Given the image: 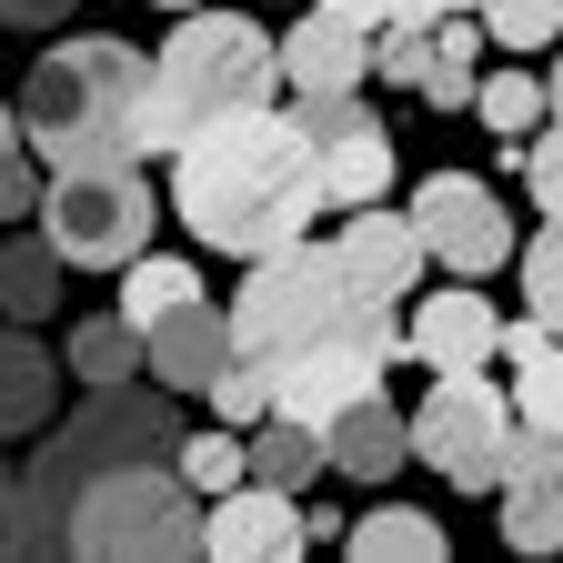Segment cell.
Here are the masks:
<instances>
[{
    "mask_svg": "<svg viewBox=\"0 0 563 563\" xmlns=\"http://www.w3.org/2000/svg\"><path fill=\"white\" fill-rule=\"evenodd\" d=\"M172 201H181V222H191L211 252H232V262H262V252H282V242H302L312 211H322L302 111L252 101V111L201 121L181 152H172Z\"/></svg>",
    "mask_w": 563,
    "mask_h": 563,
    "instance_id": "1",
    "label": "cell"
},
{
    "mask_svg": "<svg viewBox=\"0 0 563 563\" xmlns=\"http://www.w3.org/2000/svg\"><path fill=\"white\" fill-rule=\"evenodd\" d=\"M282 91V41L242 11H181V31L162 41L152 81H141V111H131V152H181L201 121L222 111H252Z\"/></svg>",
    "mask_w": 563,
    "mask_h": 563,
    "instance_id": "2",
    "label": "cell"
},
{
    "mask_svg": "<svg viewBox=\"0 0 563 563\" xmlns=\"http://www.w3.org/2000/svg\"><path fill=\"white\" fill-rule=\"evenodd\" d=\"M141 81H152V51H131L111 31H81L31 60V91H21V141L51 172H81V162H141L131 152V111Z\"/></svg>",
    "mask_w": 563,
    "mask_h": 563,
    "instance_id": "3",
    "label": "cell"
},
{
    "mask_svg": "<svg viewBox=\"0 0 563 563\" xmlns=\"http://www.w3.org/2000/svg\"><path fill=\"white\" fill-rule=\"evenodd\" d=\"M181 453V422H172V393H131V383H81V412L70 422H41V453L21 463L31 493L70 523V504L121 473V463H172Z\"/></svg>",
    "mask_w": 563,
    "mask_h": 563,
    "instance_id": "4",
    "label": "cell"
},
{
    "mask_svg": "<svg viewBox=\"0 0 563 563\" xmlns=\"http://www.w3.org/2000/svg\"><path fill=\"white\" fill-rule=\"evenodd\" d=\"M352 312H363V292L342 282V262L322 242H282L242 272V302H232V352H252V363H292V352H312L322 332H342Z\"/></svg>",
    "mask_w": 563,
    "mask_h": 563,
    "instance_id": "5",
    "label": "cell"
},
{
    "mask_svg": "<svg viewBox=\"0 0 563 563\" xmlns=\"http://www.w3.org/2000/svg\"><path fill=\"white\" fill-rule=\"evenodd\" d=\"M70 553H101V563H172L201 553V493L162 463H121L101 473L81 504H70Z\"/></svg>",
    "mask_w": 563,
    "mask_h": 563,
    "instance_id": "6",
    "label": "cell"
},
{
    "mask_svg": "<svg viewBox=\"0 0 563 563\" xmlns=\"http://www.w3.org/2000/svg\"><path fill=\"white\" fill-rule=\"evenodd\" d=\"M41 232L60 262L81 272H121L131 252H152V181L141 162H81L41 181Z\"/></svg>",
    "mask_w": 563,
    "mask_h": 563,
    "instance_id": "7",
    "label": "cell"
},
{
    "mask_svg": "<svg viewBox=\"0 0 563 563\" xmlns=\"http://www.w3.org/2000/svg\"><path fill=\"white\" fill-rule=\"evenodd\" d=\"M514 433H523L514 383H483V363L473 373H433V393H422V412H412V453L433 463L453 493H504Z\"/></svg>",
    "mask_w": 563,
    "mask_h": 563,
    "instance_id": "8",
    "label": "cell"
},
{
    "mask_svg": "<svg viewBox=\"0 0 563 563\" xmlns=\"http://www.w3.org/2000/svg\"><path fill=\"white\" fill-rule=\"evenodd\" d=\"M302 131H312V181L332 211H363L393 191V131L363 111V91H332V101H292Z\"/></svg>",
    "mask_w": 563,
    "mask_h": 563,
    "instance_id": "9",
    "label": "cell"
},
{
    "mask_svg": "<svg viewBox=\"0 0 563 563\" xmlns=\"http://www.w3.org/2000/svg\"><path fill=\"white\" fill-rule=\"evenodd\" d=\"M412 222H422V252H433L443 272H463V282H483V272L514 262V211L493 201L473 172H433V181L412 191Z\"/></svg>",
    "mask_w": 563,
    "mask_h": 563,
    "instance_id": "10",
    "label": "cell"
},
{
    "mask_svg": "<svg viewBox=\"0 0 563 563\" xmlns=\"http://www.w3.org/2000/svg\"><path fill=\"white\" fill-rule=\"evenodd\" d=\"M201 553H222V563H292V553H312L302 493L242 473L232 493H211V504H201Z\"/></svg>",
    "mask_w": 563,
    "mask_h": 563,
    "instance_id": "11",
    "label": "cell"
},
{
    "mask_svg": "<svg viewBox=\"0 0 563 563\" xmlns=\"http://www.w3.org/2000/svg\"><path fill=\"white\" fill-rule=\"evenodd\" d=\"M363 70H373V21L332 11V0H312V11L282 31V91H292V101L363 91Z\"/></svg>",
    "mask_w": 563,
    "mask_h": 563,
    "instance_id": "12",
    "label": "cell"
},
{
    "mask_svg": "<svg viewBox=\"0 0 563 563\" xmlns=\"http://www.w3.org/2000/svg\"><path fill=\"white\" fill-rule=\"evenodd\" d=\"M332 262H342V282H352L363 302H402V292H412V272L433 262V252H422V222H412V211H383V201H363V211L342 222Z\"/></svg>",
    "mask_w": 563,
    "mask_h": 563,
    "instance_id": "13",
    "label": "cell"
},
{
    "mask_svg": "<svg viewBox=\"0 0 563 563\" xmlns=\"http://www.w3.org/2000/svg\"><path fill=\"white\" fill-rule=\"evenodd\" d=\"M412 363H433V373H473V363H493V352H504V312H493L473 282H453V292H433L412 312Z\"/></svg>",
    "mask_w": 563,
    "mask_h": 563,
    "instance_id": "14",
    "label": "cell"
},
{
    "mask_svg": "<svg viewBox=\"0 0 563 563\" xmlns=\"http://www.w3.org/2000/svg\"><path fill=\"white\" fill-rule=\"evenodd\" d=\"M141 363L162 373V393H211V373L232 363V312H211V302L162 312L152 332H141Z\"/></svg>",
    "mask_w": 563,
    "mask_h": 563,
    "instance_id": "15",
    "label": "cell"
},
{
    "mask_svg": "<svg viewBox=\"0 0 563 563\" xmlns=\"http://www.w3.org/2000/svg\"><path fill=\"white\" fill-rule=\"evenodd\" d=\"M51 402H60V363L31 342V322H0V443L41 433Z\"/></svg>",
    "mask_w": 563,
    "mask_h": 563,
    "instance_id": "16",
    "label": "cell"
},
{
    "mask_svg": "<svg viewBox=\"0 0 563 563\" xmlns=\"http://www.w3.org/2000/svg\"><path fill=\"white\" fill-rule=\"evenodd\" d=\"M332 473H352V483H383V473H402V453H412V422L383 402V393H363L352 412H332Z\"/></svg>",
    "mask_w": 563,
    "mask_h": 563,
    "instance_id": "17",
    "label": "cell"
},
{
    "mask_svg": "<svg viewBox=\"0 0 563 563\" xmlns=\"http://www.w3.org/2000/svg\"><path fill=\"white\" fill-rule=\"evenodd\" d=\"M252 473L282 483V493H312V483L332 473V443L312 433V422H292V412H262V433H252Z\"/></svg>",
    "mask_w": 563,
    "mask_h": 563,
    "instance_id": "18",
    "label": "cell"
},
{
    "mask_svg": "<svg viewBox=\"0 0 563 563\" xmlns=\"http://www.w3.org/2000/svg\"><path fill=\"white\" fill-rule=\"evenodd\" d=\"M473 91H483L473 11H443V21H433V70H422V91H412V101H433V111H473Z\"/></svg>",
    "mask_w": 563,
    "mask_h": 563,
    "instance_id": "19",
    "label": "cell"
},
{
    "mask_svg": "<svg viewBox=\"0 0 563 563\" xmlns=\"http://www.w3.org/2000/svg\"><path fill=\"white\" fill-rule=\"evenodd\" d=\"M342 543L363 553V563H443V523H433V514H412V504H373Z\"/></svg>",
    "mask_w": 563,
    "mask_h": 563,
    "instance_id": "20",
    "label": "cell"
},
{
    "mask_svg": "<svg viewBox=\"0 0 563 563\" xmlns=\"http://www.w3.org/2000/svg\"><path fill=\"white\" fill-rule=\"evenodd\" d=\"M181 302H201V272H191V262H172V252H131V262H121V322L152 332V322L181 312Z\"/></svg>",
    "mask_w": 563,
    "mask_h": 563,
    "instance_id": "21",
    "label": "cell"
},
{
    "mask_svg": "<svg viewBox=\"0 0 563 563\" xmlns=\"http://www.w3.org/2000/svg\"><path fill=\"white\" fill-rule=\"evenodd\" d=\"M60 373H70V383H131V373H141V322H121V312H91V322H70V352H60Z\"/></svg>",
    "mask_w": 563,
    "mask_h": 563,
    "instance_id": "22",
    "label": "cell"
},
{
    "mask_svg": "<svg viewBox=\"0 0 563 563\" xmlns=\"http://www.w3.org/2000/svg\"><path fill=\"white\" fill-rule=\"evenodd\" d=\"M504 543L514 553H563V473H514L504 483Z\"/></svg>",
    "mask_w": 563,
    "mask_h": 563,
    "instance_id": "23",
    "label": "cell"
},
{
    "mask_svg": "<svg viewBox=\"0 0 563 563\" xmlns=\"http://www.w3.org/2000/svg\"><path fill=\"white\" fill-rule=\"evenodd\" d=\"M60 252H51V232L41 242H0V312H11V322H41L51 302H60Z\"/></svg>",
    "mask_w": 563,
    "mask_h": 563,
    "instance_id": "24",
    "label": "cell"
},
{
    "mask_svg": "<svg viewBox=\"0 0 563 563\" xmlns=\"http://www.w3.org/2000/svg\"><path fill=\"white\" fill-rule=\"evenodd\" d=\"M0 553H70V523L31 493V473H0Z\"/></svg>",
    "mask_w": 563,
    "mask_h": 563,
    "instance_id": "25",
    "label": "cell"
},
{
    "mask_svg": "<svg viewBox=\"0 0 563 563\" xmlns=\"http://www.w3.org/2000/svg\"><path fill=\"white\" fill-rule=\"evenodd\" d=\"M473 111H483V131H504V141H533V131H543V111H553V91L533 81V70H483Z\"/></svg>",
    "mask_w": 563,
    "mask_h": 563,
    "instance_id": "26",
    "label": "cell"
},
{
    "mask_svg": "<svg viewBox=\"0 0 563 563\" xmlns=\"http://www.w3.org/2000/svg\"><path fill=\"white\" fill-rule=\"evenodd\" d=\"M172 463H181V483H191V493H232V483L252 473V443H242L232 422H222V433H191Z\"/></svg>",
    "mask_w": 563,
    "mask_h": 563,
    "instance_id": "27",
    "label": "cell"
},
{
    "mask_svg": "<svg viewBox=\"0 0 563 563\" xmlns=\"http://www.w3.org/2000/svg\"><path fill=\"white\" fill-rule=\"evenodd\" d=\"M201 402H211V412H222V422H232V433H252V422L272 412V373L252 363V352H232V363H222V373H211V393H201Z\"/></svg>",
    "mask_w": 563,
    "mask_h": 563,
    "instance_id": "28",
    "label": "cell"
},
{
    "mask_svg": "<svg viewBox=\"0 0 563 563\" xmlns=\"http://www.w3.org/2000/svg\"><path fill=\"white\" fill-rule=\"evenodd\" d=\"M523 312H543L563 332V211H553V232H533V252H523Z\"/></svg>",
    "mask_w": 563,
    "mask_h": 563,
    "instance_id": "29",
    "label": "cell"
},
{
    "mask_svg": "<svg viewBox=\"0 0 563 563\" xmlns=\"http://www.w3.org/2000/svg\"><path fill=\"white\" fill-rule=\"evenodd\" d=\"M514 162H523L533 201H543V211H563V121H553V131H533V141H514Z\"/></svg>",
    "mask_w": 563,
    "mask_h": 563,
    "instance_id": "30",
    "label": "cell"
},
{
    "mask_svg": "<svg viewBox=\"0 0 563 563\" xmlns=\"http://www.w3.org/2000/svg\"><path fill=\"white\" fill-rule=\"evenodd\" d=\"M31 141H11V152H0V222H21V211H41V172L21 162Z\"/></svg>",
    "mask_w": 563,
    "mask_h": 563,
    "instance_id": "31",
    "label": "cell"
},
{
    "mask_svg": "<svg viewBox=\"0 0 563 563\" xmlns=\"http://www.w3.org/2000/svg\"><path fill=\"white\" fill-rule=\"evenodd\" d=\"M332 11H352V21H373V31H393V21H443L453 0H332Z\"/></svg>",
    "mask_w": 563,
    "mask_h": 563,
    "instance_id": "32",
    "label": "cell"
},
{
    "mask_svg": "<svg viewBox=\"0 0 563 563\" xmlns=\"http://www.w3.org/2000/svg\"><path fill=\"white\" fill-rule=\"evenodd\" d=\"M0 21L11 31H51V21H70V0H0Z\"/></svg>",
    "mask_w": 563,
    "mask_h": 563,
    "instance_id": "33",
    "label": "cell"
},
{
    "mask_svg": "<svg viewBox=\"0 0 563 563\" xmlns=\"http://www.w3.org/2000/svg\"><path fill=\"white\" fill-rule=\"evenodd\" d=\"M11 141H21V111H11V101H0V152H11Z\"/></svg>",
    "mask_w": 563,
    "mask_h": 563,
    "instance_id": "34",
    "label": "cell"
},
{
    "mask_svg": "<svg viewBox=\"0 0 563 563\" xmlns=\"http://www.w3.org/2000/svg\"><path fill=\"white\" fill-rule=\"evenodd\" d=\"M152 11H201V0H152Z\"/></svg>",
    "mask_w": 563,
    "mask_h": 563,
    "instance_id": "35",
    "label": "cell"
},
{
    "mask_svg": "<svg viewBox=\"0 0 563 563\" xmlns=\"http://www.w3.org/2000/svg\"><path fill=\"white\" fill-rule=\"evenodd\" d=\"M543 91H553V111H563V70H553V81H543Z\"/></svg>",
    "mask_w": 563,
    "mask_h": 563,
    "instance_id": "36",
    "label": "cell"
}]
</instances>
